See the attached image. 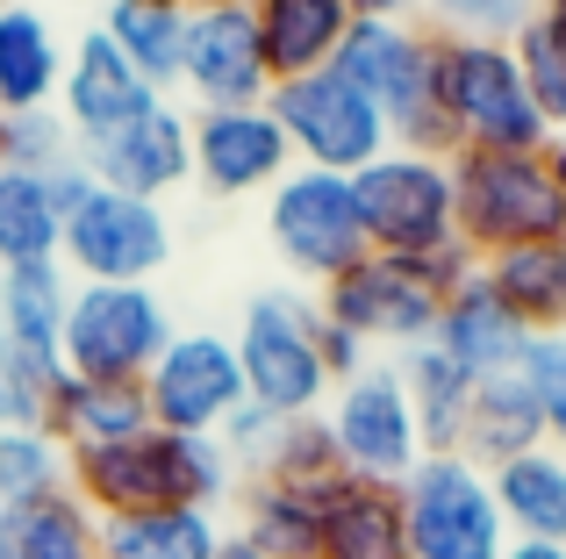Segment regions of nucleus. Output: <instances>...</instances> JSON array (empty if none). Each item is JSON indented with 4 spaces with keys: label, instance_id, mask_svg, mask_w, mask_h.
Segmentation results:
<instances>
[{
    "label": "nucleus",
    "instance_id": "1",
    "mask_svg": "<svg viewBox=\"0 0 566 559\" xmlns=\"http://www.w3.org/2000/svg\"><path fill=\"white\" fill-rule=\"evenodd\" d=\"M244 488L230 452L216 437H180V431H137L123 445L72 452V495L94 517H144V509H222Z\"/></svg>",
    "mask_w": 566,
    "mask_h": 559
},
{
    "label": "nucleus",
    "instance_id": "2",
    "mask_svg": "<svg viewBox=\"0 0 566 559\" xmlns=\"http://www.w3.org/2000/svg\"><path fill=\"white\" fill-rule=\"evenodd\" d=\"M430 94L459 151H553L510 43L495 36H430Z\"/></svg>",
    "mask_w": 566,
    "mask_h": 559
},
{
    "label": "nucleus",
    "instance_id": "3",
    "mask_svg": "<svg viewBox=\"0 0 566 559\" xmlns=\"http://www.w3.org/2000/svg\"><path fill=\"white\" fill-rule=\"evenodd\" d=\"M473 273H481V259H473L467 244H444V252H430V259L366 252L352 273H337L331 287L316 294V308L331 323H345L366 351H374V345L416 351V345H430V337H438L444 294H459Z\"/></svg>",
    "mask_w": 566,
    "mask_h": 559
},
{
    "label": "nucleus",
    "instance_id": "4",
    "mask_svg": "<svg viewBox=\"0 0 566 559\" xmlns=\"http://www.w3.org/2000/svg\"><path fill=\"white\" fill-rule=\"evenodd\" d=\"M452 215L473 259L566 244V187L553 151H452Z\"/></svg>",
    "mask_w": 566,
    "mask_h": 559
},
{
    "label": "nucleus",
    "instance_id": "5",
    "mask_svg": "<svg viewBox=\"0 0 566 559\" xmlns=\"http://www.w3.org/2000/svg\"><path fill=\"white\" fill-rule=\"evenodd\" d=\"M331 72H345V80L387 115L401 151H430V158L459 151L444 115H438V94H430V29L423 22H374V14H359L352 36L337 43Z\"/></svg>",
    "mask_w": 566,
    "mask_h": 559
},
{
    "label": "nucleus",
    "instance_id": "6",
    "mask_svg": "<svg viewBox=\"0 0 566 559\" xmlns=\"http://www.w3.org/2000/svg\"><path fill=\"white\" fill-rule=\"evenodd\" d=\"M316 316L323 308L308 294L265 287L244 302V323L230 337L237 366H244V402L273 409L280 423L323 416V402H331V373H323V351H316Z\"/></svg>",
    "mask_w": 566,
    "mask_h": 559
},
{
    "label": "nucleus",
    "instance_id": "7",
    "mask_svg": "<svg viewBox=\"0 0 566 559\" xmlns=\"http://www.w3.org/2000/svg\"><path fill=\"white\" fill-rule=\"evenodd\" d=\"M359 194V223L366 244L387 259H430L444 244H459V215H452V158L430 151H380L366 172H352Z\"/></svg>",
    "mask_w": 566,
    "mask_h": 559
},
{
    "label": "nucleus",
    "instance_id": "8",
    "mask_svg": "<svg viewBox=\"0 0 566 559\" xmlns=\"http://www.w3.org/2000/svg\"><path fill=\"white\" fill-rule=\"evenodd\" d=\"M273 123L287 129V151L294 166H316V172H366L380 151H395V129L345 72H302V80H280L265 94Z\"/></svg>",
    "mask_w": 566,
    "mask_h": 559
},
{
    "label": "nucleus",
    "instance_id": "9",
    "mask_svg": "<svg viewBox=\"0 0 566 559\" xmlns=\"http://www.w3.org/2000/svg\"><path fill=\"white\" fill-rule=\"evenodd\" d=\"M265 238H273L280 266L294 280H316V287H331L337 273H352L374 252L352 180L345 172H316V166H294L287 180L265 194Z\"/></svg>",
    "mask_w": 566,
    "mask_h": 559
},
{
    "label": "nucleus",
    "instance_id": "10",
    "mask_svg": "<svg viewBox=\"0 0 566 559\" xmlns=\"http://www.w3.org/2000/svg\"><path fill=\"white\" fill-rule=\"evenodd\" d=\"M401 517H409V559H502L510 552V524L495 509V488L467 452H430L401 481Z\"/></svg>",
    "mask_w": 566,
    "mask_h": 559
},
{
    "label": "nucleus",
    "instance_id": "11",
    "mask_svg": "<svg viewBox=\"0 0 566 559\" xmlns=\"http://www.w3.org/2000/svg\"><path fill=\"white\" fill-rule=\"evenodd\" d=\"M323 423H331L337 466L352 481L401 488L423 466V431H416V409H409V388H401L395 359H374L366 373L337 380L331 402H323Z\"/></svg>",
    "mask_w": 566,
    "mask_h": 559
},
{
    "label": "nucleus",
    "instance_id": "12",
    "mask_svg": "<svg viewBox=\"0 0 566 559\" xmlns=\"http://www.w3.org/2000/svg\"><path fill=\"white\" fill-rule=\"evenodd\" d=\"M172 345V316L151 287H94L72 280L65 302V373L80 380H137L166 359Z\"/></svg>",
    "mask_w": 566,
    "mask_h": 559
},
{
    "label": "nucleus",
    "instance_id": "13",
    "mask_svg": "<svg viewBox=\"0 0 566 559\" xmlns=\"http://www.w3.org/2000/svg\"><path fill=\"white\" fill-rule=\"evenodd\" d=\"M166 259H172L166 201H137L123 187H94L65 215L57 266L72 280H94V287H151V273H166Z\"/></svg>",
    "mask_w": 566,
    "mask_h": 559
},
{
    "label": "nucleus",
    "instance_id": "14",
    "mask_svg": "<svg viewBox=\"0 0 566 559\" xmlns=\"http://www.w3.org/2000/svg\"><path fill=\"white\" fill-rule=\"evenodd\" d=\"M144 402H151L158 431L180 437H216L222 423L244 409V366L222 330H172L166 359L144 373Z\"/></svg>",
    "mask_w": 566,
    "mask_h": 559
},
{
    "label": "nucleus",
    "instance_id": "15",
    "mask_svg": "<svg viewBox=\"0 0 566 559\" xmlns=\"http://www.w3.org/2000/svg\"><path fill=\"white\" fill-rule=\"evenodd\" d=\"M294 172L287 129L273 123L265 101L251 108H193V187L216 201H244V194H273Z\"/></svg>",
    "mask_w": 566,
    "mask_h": 559
},
{
    "label": "nucleus",
    "instance_id": "16",
    "mask_svg": "<svg viewBox=\"0 0 566 559\" xmlns=\"http://www.w3.org/2000/svg\"><path fill=\"white\" fill-rule=\"evenodd\" d=\"M180 94L193 108H251L273 94V65H265L251 0H216V8L187 14V65Z\"/></svg>",
    "mask_w": 566,
    "mask_h": 559
},
{
    "label": "nucleus",
    "instance_id": "17",
    "mask_svg": "<svg viewBox=\"0 0 566 559\" xmlns=\"http://www.w3.org/2000/svg\"><path fill=\"white\" fill-rule=\"evenodd\" d=\"M80 158L94 166L101 187H123V194H137V201H166L193 180V108H180V101L166 94V101H151L137 123H123L115 137L86 144Z\"/></svg>",
    "mask_w": 566,
    "mask_h": 559
},
{
    "label": "nucleus",
    "instance_id": "18",
    "mask_svg": "<svg viewBox=\"0 0 566 559\" xmlns=\"http://www.w3.org/2000/svg\"><path fill=\"white\" fill-rule=\"evenodd\" d=\"M151 101H166V94H158V86L144 80V72L129 65L101 29H80V36H72L65 86H57V115H65V129L80 137V151L101 144V137H115L123 123H137Z\"/></svg>",
    "mask_w": 566,
    "mask_h": 559
},
{
    "label": "nucleus",
    "instance_id": "19",
    "mask_svg": "<svg viewBox=\"0 0 566 559\" xmlns=\"http://www.w3.org/2000/svg\"><path fill=\"white\" fill-rule=\"evenodd\" d=\"M65 302H72V273L57 259L0 273V337H8L14 359H29L51 380L65 373Z\"/></svg>",
    "mask_w": 566,
    "mask_h": 559
},
{
    "label": "nucleus",
    "instance_id": "20",
    "mask_svg": "<svg viewBox=\"0 0 566 559\" xmlns=\"http://www.w3.org/2000/svg\"><path fill=\"white\" fill-rule=\"evenodd\" d=\"M43 431H51L65 452H101V445H123V437L151 431V402H144L137 380L57 373L51 380V402H43Z\"/></svg>",
    "mask_w": 566,
    "mask_h": 559
},
{
    "label": "nucleus",
    "instance_id": "21",
    "mask_svg": "<svg viewBox=\"0 0 566 559\" xmlns=\"http://www.w3.org/2000/svg\"><path fill=\"white\" fill-rule=\"evenodd\" d=\"M316 559H409V517H401V488L337 474L323 488V538Z\"/></svg>",
    "mask_w": 566,
    "mask_h": 559
},
{
    "label": "nucleus",
    "instance_id": "22",
    "mask_svg": "<svg viewBox=\"0 0 566 559\" xmlns=\"http://www.w3.org/2000/svg\"><path fill=\"white\" fill-rule=\"evenodd\" d=\"M251 22H259L265 65H273V86H280L331 65L359 14H352V0H251Z\"/></svg>",
    "mask_w": 566,
    "mask_h": 559
},
{
    "label": "nucleus",
    "instance_id": "23",
    "mask_svg": "<svg viewBox=\"0 0 566 559\" xmlns=\"http://www.w3.org/2000/svg\"><path fill=\"white\" fill-rule=\"evenodd\" d=\"M430 345L452 351V359L467 366L473 380H495V373H510V366L524 359L531 330L495 302V294H488V280L473 273L459 294H444V308H438V337H430Z\"/></svg>",
    "mask_w": 566,
    "mask_h": 559
},
{
    "label": "nucleus",
    "instance_id": "24",
    "mask_svg": "<svg viewBox=\"0 0 566 559\" xmlns=\"http://www.w3.org/2000/svg\"><path fill=\"white\" fill-rule=\"evenodd\" d=\"M57 86H65V43H57L51 14L29 0H8L0 8V108L8 115L57 108Z\"/></svg>",
    "mask_w": 566,
    "mask_h": 559
},
{
    "label": "nucleus",
    "instance_id": "25",
    "mask_svg": "<svg viewBox=\"0 0 566 559\" xmlns=\"http://www.w3.org/2000/svg\"><path fill=\"white\" fill-rule=\"evenodd\" d=\"M495 509L510 524V538H538V546H566V452L531 445L516 460L488 466Z\"/></svg>",
    "mask_w": 566,
    "mask_h": 559
},
{
    "label": "nucleus",
    "instance_id": "26",
    "mask_svg": "<svg viewBox=\"0 0 566 559\" xmlns=\"http://www.w3.org/2000/svg\"><path fill=\"white\" fill-rule=\"evenodd\" d=\"M401 388H409V409H416V431H423V460L430 452H459L467 445V416H473V388L481 380L438 345H416L395 359Z\"/></svg>",
    "mask_w": 566,
    "mask_h": 559
},
{
    "label": "nucleus",
    "instance_id": "27",
    "mask_svg": "<svg viewBox=\"0 0 566 559\" xmlns=\"http://www.w3.org/2000/svg\"><path fill=\"white\" fill-rule=\"evenodd\" d=\"M481 280L531 337L566 330V244H516V252L481 259Z\"/></svg>",
    "mask_w": 566,
    "mask_h": 559
},
{
    "label": "nucleus",
    "instance_id": "28",
    "mask_svg": "<svg viewBox=\"0 0 566 559\" xmlns=\"http://www.w3.org/2000/svg\"><path fill=\"white\" fill-rule=\"evenodd\" d=\"M323 488H331V481H323ZM323 488H294V481H244V488H237V531H244L265 559H316Z\"/></svg>",
    "mask_w": 566,
    "mask_h": 559
},
{
    "label": "nucleus",
    "instance_id": "29",
    "mask_svg": "<svg viewBox=\"0 0 566 559\" xmlns=\"http://www.w3.org/2000/svg\"><path fill=\"white\" fill-rule=\"evenodd\" d=\"M531 445H545V402L524 388V373H495V380H481L473 388V416H467V460L481 466H502V460H516V452H531Z\"/></svg>",
    "mask_w": 566,
    "mask_h": 559
},
{
    "label": "nucleus",
    "instance_id": "30",
    "mask_svg": "<svg viewBox=\"0 0 566 559\" xmlns=\"http://www.w3.org/2000/svg\"><path fill=\"white\" fill-rule=\"evenodd\" d=\"M94 29L158 86V94L180 101V65H187V14L180 8H166V0H108Z\"/></svg>",
    "mask_w": 566,
    "mask_h": 559
},
{
    "label": "nucleus",
    "instance_id": "31",
    "mask_svg": "<svg viewBox=\"0 0 566 559\" xmlns=\"http://www.w3.org/2000/svg\"><path fill=\"white\" fill-rule=\"evenodd\" d=\"M216 509H144V517H101V559H216Z\"/></svg>",
    "mask_w": 566,
    "mask_h": 559
},
{
    "label": "nucleus",
    "instance_id": "32",
    "mask_svg": "<svg viewBox=\"0 0 566 559\" xmlns=\"http://www.w3.org/2000/svg\"><path fill=\"white\" fill-rule=\"evenodd\" d=\"M65 244V215L51 209L43 172H14L0 166V273L8 266H43Z\"/></svg>",
    "mask_w": 566,
    "mask_h": 559
},
{
    "label": "nucleus",
    "instance_id": "33",
    "mask_svg": "<svg viewBox=\"0 0 566 559\" xmlns=\"http://www.w3.org/2000/svg\"><path fill=\"white\" fill-rule=\"evenodd\" d=\"M14 559H101V517L72 488L14 509Z\"/></svg>",
    "mask_w": 566,
    "mask_h": 559
},
{
    "label": "nucleus",
    "instance_id": "34",
    "mask_svg": "<svg viewBox=\"0 0 566 559\" xmlns=\"http://www.w3.org/2000/svg\"><path fill=\"white\" fill-rule=\"evenodd\" d=\"M57 488H72V452L57 445L43 423L36 431H0V503L29 509Z\"/></svg>",
    "mask_w": 566,
    "mask_h": 559
},
{
    "label": "nucleus",
    "instance_id": "35",
    "mask_svg": "<svg viewBox=\"0 0 566 559\" xmlns=\"http://www.w3.org/2000/svg\"><path fill=\"white\" fill-rule=\"evenodd\" d=\"M510 51H516V65H524V86H531V101H538V115L553 123V137H559V129H566V14L538 8L510 36Z\"/></svg>",
    "mask_w": 566,
    "mask_h": 559
},
{
    "label": "nucleus",
    "instance_id": "36",
    "mask_svg": "<svg viewBox=\"0 0 566 559\" xmlns=\"http://www.w3.org/2000/svg\"><path fill=\"white\" fill-rule=\"evenodd\" d=\"M345 466H337V445H331V423L323 416H294L280 423V445L273 460H265L259 481H294V488H323V481H337Z\"/></svg>",
    "mask_w": 566,
    "mask_h": 559
},
{
    "label": "nucleus",
    "instance_id": "37",
    "mask_svg": "<svg viewBox=\"0 0 566 559\" xmlns=\"http://www.w3.org/2000/svg\"><path fill=\"white\" fill-rule=\"evenodd\" d=\"M65 158H80V137L65 129V115H57V108L8 115V144H0V166H14V172H57Z\"/></svg>",
    "mask_w": 566,
    "mask_h": 559
},
{
    "label": "nucleus",
    "instance_id": "38",
    "mask_svg": "<svg viewBox=\"0 0 566 559\" xmlns=\"http://www.w3.org/2000/svg\"><path fill=\"white\" fill-rule=\"evenodd\" d=\"M430 36H495L510 43L516 29L538 14V0H423Z\"/></svg>",
    "mask_w": 566,
    "mask_h": 559
},
{
    "label": "nucleus",
    "instance_id": "39",
    "mask_svg": "<svg viewBox=\"0 0 566 559\" xmlns=\"http://www.w3.org/2000/svg\"><path fill=\"white\" fill-rule=\"evenodd\" d=\"M43 402H51V373H36L29 359H14L0 337V431H36Z\"/></svg>",
    "mask_w": 566,
    "mask_h": 559
},
{
    "label": "nucleus",
    "instance_id": "40",
    "mask_svg": "<svg viewBox=\"0 0 566 559\" xmlns=\"http://www.w3.org/2000/svg\"><path fill=\"white\" fill-rule=\"evenodd\" d=\"M516 373H524V388L538 394V402L566 394V330H559V337H531L524 359H516Z\"/></svg>",
    "mask_w": 566,
    "mask_h": 559
},
{
    "label": "nucleus",
    "instance_id": "41",
    "mask_svg": "<svg viewBox=\"0 0 566 559\" xmlns=\"http://www.w3.org/2000/svg\"><path fill=\"white\" fill-rule=\"evenodd\" d=\"M316 351H323V373H331V388H337V380H352V373H366V366H374V351H366L359 337L345 330V323H331V316H316Z\"/></svg>",
    "mask_w": 566,
    "mask_h": 559
},
{
    "label": "nucleus",
    "instance_id": "42",
    "mask_svg": "<svg viewBox=\"0 0 566 559\" xmlns=\"http://www.w3.org/2000/svg\"><path fill=\"white\" fill-rule=\"evenodd\" d=\"M43 187H51V209H57V215H72L101 180H94V166H86V158H65L57 172H43Z\"/></svg>",
    "mask_w": 566,
    "mask_h": 559
},
{
    "label": "nucleus",
    "instance_id": "43",
    "mask_svg": "<svg viewBox=\"0 0 566 559\" xmlns=\"http://www.w3.org/2000/svg\"><path fill=\"white\" fill-rule=\"evenodd\" d=\"M423 0H352V14H374V22H416Z\"/></svg>",
    "mask_w": 566,
    "mask_h": 559
},
{
    "label": "nucleus",
    "instance_id": "44",
    "mask_svg": "<svg viewBox=\"0 0 566 559\" xmlns=\"http://www.w3.org/2000/svg\"><path fill=\"white\" fill-rule=\"evenodd\" d=\"M545 445L566 452V394H553V402H545Z\"/></svg>",
    "mask_w": 566,
    "mask_h": 559
},
{
    "label": "nucleus",
    "instance_id": "45",
    "mask_svg": "<svg viewBox=\"0 0 566 559\" xmlns=\"http://www.w3.org/2000/svg\"><path fill=\"white\" fill-rule=\"evenodd\" d=\"M502 559H566V546H538V538H510Z\"/></svg>",
    "mask_w": 566,
    "mask_h": 559
},
{
    "label": "nucleus",
    "instance_id": "46",
    "mask_svg": "<svg viewBox=\"0 0 566 559\" xmlns=\"http://www.w3.org/2000/svg\"><path fill=\"white\" fill-rule=\"evenodd\" d=\"M216 559H265L259 546H251L244 531H222V546H216Z\"/></svg>",
    "mask_w": 566,
    "mask_h": 559
},
{
    "label": "nucleus",
    "instance_id": "47",
    "mask_svg": "<svg viewBox=\"0 0 566 559\" xmlns=\"http://www.w3.org/2000/svg\"><path fill=\"white\" fill-rule=\"evenodd\" d=\"M0 559H14V509L0 503Z\"/></svg>",
    "mask_w": 566,
    "mask_h": 559
},
{
    "label": "nucleus",
    "instance_id": "48",
    "mask_svg": "<svg viewBox=\"0 0 566 559\" xmlns=\"http://www.w3.org/2000/svg\"><path fill=\"white\" fill-rule=\"evenodd\" d=\"M553 172H559V187H566V129L553 137Z\"/></svg>",
    "mask_w": 566,
    "mask_h": 559
},
{
    "label": "nucleus",
    "instance_id": "49",
    "mask_svg": "<svg viewBox=\"0 0 566 559\" xmlns=\"http://www.w3.org/2000/svg\"><path fill=\"white\" fill-rule=\"evenodd\" d=\"M166 8H180V14H201V8H216V0H166Z\"/></svg>",
    "mask_w": 566,
    "mask_h": 559
},
{
    "label": "nucleus",
    "instance_id": "50",
    "mask_svg": "<svg viewBox=\"0 0 566 559\" xmlns=\"http://www.w3.org/2000/svg\"><path fill=\"white\" fill-rule=\"evenodd\" d=\"M538 8H545V14H566V0H538Z\"/></svg>",
    "mask_w": 566,
    "mask_h": 559
},
{
    "label": "nucleus",
    "instance_id": "51",
    "mask_svg": "<svg viewBox=\"0 0 566 559\" xmlns=\"http://www.w3.org/2000/svg\"><path fill=\"white\" fill-rule=\"evenodd\" d=\"M0 144H8V108H0Z\"/></svg>",
    "mask_w": 566,
    "mask_h": 559
},
{
    "label": "nucleus",
    "instance_id": "52",
    "mask_svg": "<svg viewBox=\"0 0 566 559\" xmlns=\"http://www.w3.org/2000/svg\"><path fill=\"white\" fill-rule=\"evenodd\" d=\"M0 8H8V0H0Z\"/></svg>",
    "mask_w": 566,
    "mask_h": 559
}]
</instances>
